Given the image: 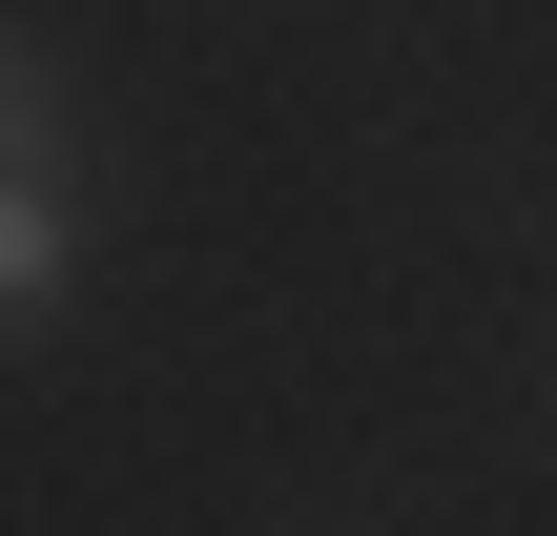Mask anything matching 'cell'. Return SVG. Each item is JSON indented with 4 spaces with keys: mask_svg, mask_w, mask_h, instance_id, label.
<instances>
[{
    "mask_svg": "<svg viewBox=\"0 0 557 536\" xmlns=\"http://www.w3.org/2000/svg\"><path fill=\"white\" fill-rule=\"evenodd\" d=\"M0 310H62V103L21 62V207H0Z\"/></svg>",
    "mask_w": 557,
    "mask_h": 536,
    "instance_id": "6da1fadb",
    "label": "cell"
}]
</instances>
